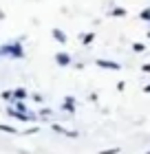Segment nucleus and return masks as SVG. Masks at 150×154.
<instances>
[{"label":"nucleus","mask_w":150,"mask_h":154,"mask_svg":"<svg viewBox=\"0 0 150 154\" xmlns=\"http://www.w3.org/2000/svg\"><path fill=\"white\" fill-rule=\"evenodd\" d=\"M0 55H7V57L11 60H22L24 57V48L20 42H9V44H5L0 48Z\"/></svg>","instance_id":"nucleus-1"},{"label":"nucleus","mask_w":150,"mask_h":154,"mask_svg":"<svg viewBox=\"0 0 150 154\" xmlns=\"http://www.w3.org/2000/svg\"><path fill=\"white\" fill-rule=\"evenodd\" d=\"M7 115H9V117H13V119H18V121H35V119H38V115H33V112L20 115V112H16L13 108H9V110H7Z\"/></svg>","instance_id":"nucleus-2"},{"label":"nucleus","mask_w":150,"mask_h":154,"mask_svg":"<svg viewBox=\"0 0 150 154\" xmlns=\"http://www.w3.org/2000/svg\"><path fill=\"white\" fill-rule=\"evenodd\" d=\"M62 110H64L66 115L75 112V97H73V95H69L66 99H64V103H62Z\"/></svg>","instance_id":"nucleus-3"},{"label":"nucleus","mask_w":150,"mask_h":154,"mask_svg":"<svg viewBox=\"0 0 150 154\" xmlns=\"http://www.w3.org/2000/svg\"><path fill=\"white\" fill-rule=\"evenodd\" d=\"M97 66H102V68H113V71H119V62H108V60H97L95 62Z\"/></svg>","instance_id":"nucleus-4"},{"label":"nucleus","mask_w":150,"mask_h":154,"mask_svg":"<svg viewBox=\"0 0 150 154\" xmlns=\"http://www.w3.org/2000/svg\"><path fill=\"white\" fill-rule=\"evenodd\" d=\"M55 62H58L60 66H69L71 64V55L69 53H58L55 55Z\"/></svg>","instance_id":"nucleus-5"},{"label":"nucleus","mask_w":150,"mask_h":154,"mask_svg":"<svg viewBox=\"0 0 150 154\" xmlns=\"http://www.w3.org/2000/svg\"><path fill=\"white\" fill-rule=\"evenodd\" d=\"M27 95H29L27 88H16V90H13V99H16V101H24Z\"/></svg>","instance_id":"nucleus-6"},{"label":"nucleus","mask_w":150,"mask_h":154,"mask_svg":"<svg viewBox=\"0 0 150 154\" xmlns=\"http://www.w3.org/2000/svg\"><path fill=\"white\" fill-rule=\"evenodd\" d=\"M51 33H53V38H55V40H58V42H60V44H66V33H64L62 29H53Z\"/></svg>","instance_id":"nucleus-7"},{"label":"nucleus","mask_w":150,"mask_h":154,"mask_svg":"<svg viewBox=\"0 0 150 154\" xmlns=\"http://www.w3.org/2000/svg\"><path fill=\"white\" fill-rule=\"evenodd\" d=\"M11 108L16 110V112H20V115H27V112H29V110H27V106H24L22 101H16V103H13Z\"/></svg>","instance_id":"nucleus-8"},{"label":"nucleus","mask_w":150,"mask_h":154,"mask_svg":"<svg viewBox=\"0 0 150 154\" xmlns=\"http://www.w3.org/2000/svg\"><path fill=\"white\" fill-rule=\"evenodd\" d=\"M108 16H113V18H121V16H126V9H121V7H115V9H110V11H108Z\"/></svg>","instance_id":"nucleus-9"},{"label":"nucleus","mask_w":150,"mask_h":154,"mask_svg":"<svg viewBox=\"0 0 150 154\" xmlns=\"http://www.w3.org/2000/svg\"><path fill=\"white\" fill-rule=\"evenodd\" d=\"M93 42H95V33H84L82 35V44H93Z\"/></svg>","instance_id":"nucleus-10"},{"label":"nucleus","mask_w":150,"mask_h":154,"mask_svg":"<svg viewBox=\"0 0 150 154\" xmlns=\"http://www.w3.org/2000/svg\"><path fill=\"white\" fill-rule=\"evenodd\" d=\"M0 130H2V132H7V134H16V128H13V125H5V123H0Z\"/></svg>","instance_id":"nucleus-11"},{"label":"nucleus","mask_w":150,"mask_h":154,"mask_svg":"<svg viewBox=\"0 0 150 154\" xmlns=\"http://www.w3.org/2000/svg\"><path fill=\"white\" fill-rule=\"evenodd\" d=\"M132 51H135V53L146 51V44H144V42H135V44H132Z\"/></svg>","instance_id":"nucleus-12"},{"label":"nucleus","mask_w":150,"mask_h":154,"mask_svg":"<svg viewBox=\"0 0 150 154\" xmlns=\"http://www.w3.org/2000/svg\"><path fill=\"white\" fill-rule=\"evenodd\" d=\"M139 18H141V20H146V22H150V9L139 11Z\"/></svg>","instance_id":"nucleus-13"},{"label":"nucleus","mask_w":150,"mask_h":154,"mask_svg":"<svg viewBox=\"0 0 150 154\" xmlns=\"http://www.w3.org/2000/svg\"><path fill=\"white\" fill-rule=\"evenodd\" d=\"M0 97L9 101V99H13V90H2V95H0Z\"/></svg>","instance_id":"nucleus-14"},{"label":"nucleus","mask_w":150,"mask_h":154,"mask_svg":"<svg viewBox=\"0 0 150 154\" xmlns=\"http://www.w3.org/2000/svg\"><path fill=\"white\" fill-rule=\"evenodd\" d=\"M99 154H119V148H110V150H104V152H99Z\"/></svg>","instance_id":"nucleus-15"},{"label":"nucleus","mask_w":150,"mask_h":154,"mask_svg":"<svg viewBox=\"0 0 150 154\" xmlns=\"http://www.w3.org/2000/svg\"><path fill=\"white\" fill-rule=\"evenodd\" d=\"M141 71H144V73H150V64H144V66H141Z\"/></svg>","instance_id":"nucleus-16"},{"label":"nucleus","mask_w":150,"mask_h":154,"mask_svg":"<svg viewBox=\"0 0 150 154\" xmlns=\"http://www.w3.org/2000/svg\"><path fill=\"white\" fill-rule=\"evenodd\" d=\"M144 93H150V84H148V86L144 88Z\"/></svg>","instance_id":"nucleus-17"},{"label":"nucleus","mask_w":150,"mask_h":154,"mask_svg":"<svg viewBox=\"0 0 150 154\" xmlns=\"http://www.w3.org/2000/svg\"><path fill=\"white\" fill-rule=\"evenodd\" d=\"M148 26H150V22H148Z\"/></svg>","instance_id":"nucleus-18"},{"label":"nucleus","mask_w":150,"mask_h":154,"mask_svg":"<svg viewBox=\"0 0 150 154\" xmlns=\"http://www.w3.org/2000/svg\"><path fill=\"white\" fill-rule=\"evenodd\" d=\"M146 154H150V152H146Z\"/></svg>","instance_id":"nucleus-19"}]
</instances>
